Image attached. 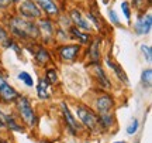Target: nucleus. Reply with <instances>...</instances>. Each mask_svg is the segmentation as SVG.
<instances>
[{
    "label": "nucleus",
    "instance_id": "obj_1",
    "mask_svg": "<svg viewBox=\"0 0 152 143\" xmlns=\"http://www.w3.org/2000/svg\"><path fill=\"white\" fill-rule=\"evenodd\" d=\"M11 31L21 39H35L38 36L37 26L28 20H21V19H13Z\"/></svg>",
    "mask_w": 152,
    "mask_h": 143
},
{
    "label": "nucleus",
    "instance_id": "obj_2",
    "mask_svg": "<svg viewBox=\"0 0 152 143\" xmlns=\"http://www.w3.org/2000/svg\"><path fill=\"white\" fill-rule=\"evenodd\" d=\"M17 109H18V113L21 116V119L27 123L28 126L33 127L37 125V115H35L30 101L26 96H18L17 98Z\"/></svg>",
    "mask_w": 152,
    "mask_h": 143
},
{
    "label": "nucleus",
    "instance_id": "obj_3",
    "mask_svg": "<svg viewBox=\"0 0 152 143\" xmlns=\"http://www.w3.org/2000/svg\"><path fill=\"white\" fill-rule=\"evenodd\" d=\"M76 112H77V116H79L80 122L86 127L92 129V130H94V129L97 127L99 119L93 110H90L89 108L83 106V105H77V106H76Z\"/></svg>",
    "mask_w": 152,
    "mask_h": 143
},
{
    "label": "nucleus",
    "instance_id": "obj_4",
    "mask_svg": "<svg viewBox=\"0 0 152 143\" xmlns=\"http://www.w3.org/2000/svg\"><path fill=\"white\" fill-rule=\"evenodd\" d=\"M18 96H20L18 92L7 84L4 77L0 75V98H1V101L3 102H14Z\"/></svg>",
    "mask_w": 152,
    "mask_h": 143
},
{
    "label": "nucleus",
    "instance_id": "obj_5",
    "mask_svg": "<svg viewBox=\"0 0 152 143\" xmlns=\"http://www.w3.org/2000/svg\"><path fill=\"white\" fill-rule=\"evenodd\" d=\"M20 14L27 19H37L41 16V10L35 6L33 0H26L20 4Z\"/></svg>",
    "mask_w": 152,
    "mask_h": 143
},
{
    "label": "nucleus",
    "instance_id": "obj_6",
    "mask_svg": "<svg viewBox=\"0 0 152 143\" xmlns=\"http://www.w3.org/2000/svg\"><path fill=\"white\" fill-rule=\"evenodd\" d=\"M114 105V101L110 95H102L96 99V109L97 112L102 115V113H109L111 108Z\"/></svg>",
    "mask_w": 152,
    "mask_h": 143
},
{
    "label": "nucleus",
    "instance_id": "obj_7",
    "mask_svg": "<svg viewBox=\"0 0 152 143\" xmlns=\"http://www.w3.org/2000/svg\"><path fill=\"white\" fill-rule=\"evenodd\" d=\"M80 51L79 45H65L59 48V55L64 61H73Z\"/></svg>",
    "mask_w": 152,
    "mask_h": 143
},
{
    "label": "nucleus",
    "instance_id": "obj_8",
    "mask_svg": "<svg viewBox=\"0 0 152 143\" xmlns=\"http://www.w3.org/2000/svg\"><path fill=\"white\" fill-rule=\"evenodd\" d=\"M152 28V17L151 14L141 17L140 20H137L135 23V31L138 34H148Z\"/></svg>",
    "mask_w": 152,
    "mask_h": 143
},
{
    "label": "nucleus",
    "instance_id": "obj_9",
    "mask_svg": "<svg viewBox=\"0 0 152 143\" xmlns=\"http://www.w3.org/2000/svg\"><path fill=\"white\" fill-rule=\"evenodd\" d=\"M61 108H62V113H64V116H65V119H66V125H68V127H69L72 132H73V135H75V132L79 130V123L76 122V119L73 118L72 112L69 110V108L66 106L65 102L61 104Z\"/></svg>",
    "mask_w": 152,
    "mask_h": 143
},
{
    "label": "nucleus",
    "instance_id": "obj_10",
    "mask_svg": "<svg viewBox=\"0 0 152 143\" xmlns=\"http://www.w3.org/2000/svg\"><path fill=\"white\" fill-rule=\"evenodd\" d=\"M39 7L42 9L49 16H55V14H58V6L55 3L54 0H35Z\"/></svg>",
    "mask_w": 152,
    "mask_h": 143
},
{
    "label": "nucleus",
    "instance_id": "obj_11",
    "mask_svg": "<svg viewBox=\"0 0 152 143\" xmlns=\"http://www.w3.org/2000/svg\"><path fill=\"white\" fill-rule=\"evenodd\" d=\"M71 17H72L73 23H75L77 27L85 28V30H90V23L86 21V20L83 19L82 13H80L79 10H77V9H73V10L71 11Z\"/></svg>",
    "mask_w": 152,
    "mask_h": 143
},
{
    "label": "nucleus",
    "instance_id": "obj_12",
    "mask_svg": "<svg viewBox=\"0 0 152 143\" xmlns=\"http://www.w3.org/2000/svg\"><path fill=\"white\" fill-rule=\"evenodd\" d=\"M107 64H109V67L111 68V70H114V72H115V75L118 77V79H121V81H124L125 84H128V78H127V75H125V72L123 71V68L117 64V62H114L110 57H107Z\"/></svg>",
    "mask_w": 152,
    "mask_h": 143
},
{
    "label": "nucleus",
    "instance_id": "obj_13",
    "mask_svg": "<svg viewBox=\"0 0 152 143\" xmlns=\"http://www.w3.org/2000/svg\"><path fill=\"white\" fill-rule=\"evenodd\" d=\"M3 122H4V126L9 127L10 130H16V132H23L24 127L21 125H18L17 121L10 115H3Z\"/></svg>",
    "mask_w": 152,
    "mask_h": 143
},
{
    "label": "nucleus",
    "instance_id": "obj_14",
    "mask_svg": "<svg viewBox=\"0 0 152 143\" xmlns=\"http://www.w3.org/2000/svg\"><path fill=\"white\" fill-rule=\"evenodd\" d=\"M37 94L41 99H48L49 98V82L47 79H41V81L38 82Z\"/></svg>",
    "mask_w": 152,
    "mask_h": 143
},
{
    "label": "nucleus",
    "instance_id": "obj_15",
    "mask_svg": "<svg viewBox=\"0 0 152 143\" xmlns=\"http://www.w3.org/2000/svg\"><path fill=\"white\" fill-rule=\"evenodd\" d=\"M94 65V72H96V75H97V79L100 81V85H103L106 89H109L110 87H111V84H110L109 78L106 77V74H104V71L102 70V67H99L96 62L93 64Z\"/></svg>",
    "mask_w": 152,
    "mask_h": 143
},
{
    "label": "nucleus",
    "instance_id": "obj_16",
    "mask_svg": "<svg viewBox=\"0 0 152 143\" xmlns=\"http://www.w3.org/2000/svg\"><path fill=\"white\" fill-rule=\"evenodd\" d=\"M39 27H41V31H42L45 39L47 40L52 39V36H54V27H52V23L49 21V20H41L39 21Z\"/></svg>",
    "mask_w": 152,
    "mask_h": 143
},
{
    "label": "nucleus",
    "instance_id": "obj_17",
    "mask_svg": "<svg viewBox=\"0 0 152 143\" xmlns=\"http://www.w3.org/2000/svg\"><path fill=\"white\" fill-rule=\"evenodd\" d=\"M71 33L72 36L75 37V39L79 40V43H82V44H87L89 41H90V36L87 33H82V31H79L77 28H71Z\"/></svg>",
    "mask_w": 152,
    "mask_h": 143
},
{
    "label": "nucleus",
    "instance_id": "obj_18",
    "mask_svg": "<svg viewBox=\"0 0 152 143\" xmlns=\"http://www.w3.org/2000/svg\"><path fill=\"white\" fill-rule=\"evenodd\" d=\"M87 54H90V60H92V62H96V61L100 58V53H99V40H94L92 43V45H90V48H89V51H87Z\"/></svg>",
    "mask_w": 152,
    "mask_h": 143
},
{
    "label": "nucleus",
    "instance_id": "obj_19",
    "mask_svg": "<svg viewBox=\"0 0 152 143\" xmlns=\"http://www.w3.org/2000/svg\"><path fill=\"white\" fill-rule=\"evenodd\" d=\"M97 119H99V123L103 125L104 129H109L111 126V123H113V116L110 115V112L109 113H102L100 118H97Z\"/></svg>",
    "mask_w": 152,
    "mask_h": 143
},
{
    "label": "nucleus",
    "instance_id": "obj_20",
    "mask_svg": "<svg viewBox=\"0 0 152 143\" xmlns=\"http://www.w3.org/2000/svg\"><path fill=\"white\" fill-rule=\"evenodd\" d=\"M35 60L38 61V64H45V62L49 60L48 51H47L45 48H39L38 50V53L35 54Z\"/></svg>",
    "mask_w": 152,
    "mask_h": 143
},
{
    "label": "nucleus",
    "instance_id": "obj_21",
    "mask_svg": "<svg viewBox=\"0 0 152 143\" xmlns=\"http://www.w3.org/2000/svg\"><path fill=\"white\" fill-rule=\"evenodd\" d=\"M18 78H20L21 81H24V84H26L27 87H33L34 85V79H33V77H31L28 72H26V71L20 72V74H18Z\"/></svg>",
    "mask_w": 152,
    "mask_h": 143
},
{
    "label": "nucleus",
    "instance_id": "obj_22",
    "mask_svg": "<svg viewBox=\"0 0 152 143\" xmlns=\"http://www.w3.org/2000/svg\"><path fill=\"white\" fill-rule=\"evenodd\" d=\"M47 81L49 84H56L58 82V74L55 70H48L47 71Z\"/></svg>",
    "mask_w": 152,
    "mask_h": 143
},
{
    "label": "nucleus",
    "instance_id": "obj_23",
    "mask_svg": "<svg viewBox=\"0 0 152 143\" xmlns=\"http://www.w3.org/2000/svg\"><path fill=\"white\" fill-rule=\"evenodd\" d=\"M141 51L144 53V57L147 58L148 62H151V60H152V50H151V47H149V45L142 44L141 45Z\"/></svg>",
    "mask_w": 152,
    "mask_h": 143
},
{
    "label": "nucleus",
    "instance_id": "obj_24",
    "mask_svg": "<svg viewBox=\"0 0 152 143\" xmlns=\"http://www.w3.org/2000/svg\"><path fill=\"white\" fill-rule=\"evenodd\" d=\"M152 71H151V68H148V70H145V71L142 72V82L144 84H147L148 87L151 85V79H152Z\"/></svg>",
    "mask_w": 152,
    "mask_h": 143
},
{
    "label": "nucleus",
    "instance_id": "obj_25",
    "mask_svg": "<svg viewBox=\"0 0 152 143\" xmlns=\"http://www.w3.org/2000/svg\"><path fill=\"white\" fill-rule=\"evenodd\" d=\"M121 10H123V13H124V16L125 19L130 21V19H131V11H130V3L128 1H123L121 3Z\"/></svg>",
    "mask_w": 152,
    "mask_h": 143
},
{
    "label": "nucleus",
    "instance_id": "obj_26",
    "mask_svg": "<svg viewBox=\"0 0 152 143\" xmlns=\"http://www.w3.org/2000/svg\"><path fill=\"white\" fill-rule=\"evenodd\" d=\"M138 126H140L138 121H137V119H134V121L130 123V126L127 127V133H128V135H134V133L138 130Z\"/></svg>",
    "mask_w": 152,
    "mask_h": 143
},
{
    "label": "nucleus",
    "instance_id": "obj_27",
    "mask_svg": "<svg viewBox=\"0 0 152 143\" xmlns=\"http://www.w3.org/2000/svg\"><path fill=\"white\" fill-rule=\"evenodd\" d=\"M109 16H110V19H111V21H113L114 24H117V26H118L120 21H118V17H117V14H115V11L110 9V10H109Z\"/></svg>",
    "mask_w": 152,
    "mask_h": 143
},
{
    "label": "nucleus",
    "instance_id": "obj_28",
    "mask_svg": "<svg viewBox=\"0 0 152 143\" xmlns=\"http://www.w3.org/2000/svg\"><path fill=\"white\" fill-rule=\"evenodd\" d=\"M6 40H7V33L3 27H0V43H4Z\"/></svg>",
    "mask_w": 152,
    "mask_h": 143
},
{
    "label": "nucleus",
    "instance_id": "obj_29",
    "mask_svg": "<svg viewBox=\"0 0 152 143\" xmlns=\"http://www.w3.org/2000/svg\"><path fill=\"white\" fill-rule=\"evenodd\" d=\"M10 3V0H0V7H6V6H9Z\"/></svg>",
    "mask_w": 152,
    "mask_h": 143
},
{
    "label": "nucleus",
    "instance_id": "obj_30",
    "mask_svg": "<svg viewBox=\"0 0 152 143\" xmlns=\"http://www.w3.org/2000/svg\"><path fill=\"white\" fill-rule=\"evenodd\" d=\"M3 115H4V113H1V112H0V127L4 126V122H3Z\"/></svg>",
    "mask_w": 152,
    "mask_h": 143
},
{
    "label": "nucleus",
    "instance_id": "obj_31",
    "mask_svg": "<svg viewBox=\"0 0 152 143\" xmlns=\"http://www.w3.org/2000/svg\"><path fill=\"white\" fill-rule=\"evenodd\" d=\"M10 1H20V0H10Z\"/></svg>",
    "mask_w": 152,
    "mask_h": 143
},
{
    "label": "nucleus",
    "instance_id": "obj_32",
    "mask_svg": "<svg viewBox=\"0 0 152 143\" xmlns=\"http://www.w3.org/2000/svg\"><path fill=\"white\" fill-rule=\"evenodd\" d=\"M114 143H125V142H114Z\"/></svg>",
    "mask_w": 152,
    "mask_h": 143
},
{
    "label": "nucleus",
    "instance_id": "obj_33",
    "mask_svg": "<svg viewBox=\"0 0 152 143\" xmlns=\"http://www.w3.org/2000/svg\"><path fill=\"white\" fill-rule=\"evenodd\" d=\"M0 143H7V142H3V140H0Z\"/></svg>",
    "mask_w": 152,
    "mask_h": 143
}]
</instances>
